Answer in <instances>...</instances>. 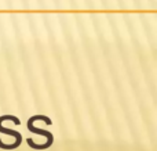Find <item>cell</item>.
I'll use <instances>...</instances> for the list:
<instances>
[{
	"instance_id": "6da1fadb",
	"label": "cell",
	"mask_w": 157,
	"mask_h": 151,
	"mask_svg": "<svg viewBox=\"0 0 157 151\" xmlns=\"http://www.w3.org/2000/svg\"><path fill=\"white\" fill-rule=\"evenodd\" d=\"M33 118H29V121H28V129L30 130L32 133H37V135H43V136H46L47 139H48V141H54V136L51 135L50 132H47V130H44V129H39V128H35L33 126Z\"/></svg>"
},
{
	"instance_id": "7a4b0ae2",
	"label": "cell",
	"mask_w": 157,
	"mask_h": 151,
	"mask_svg": "<svg viewBox=\"0 0 157 151\" xmlns=\"http://www.w3.org/2000/svg\"><path fill=\"white\" fill-rule=\"evenodd\" d=\"M0 133L11 135V136H14V137L17 139V143H19V144L22 143V136H21V133L15 132V130H13V129H8V128H3V126H2V124H0Z\"/></svg>"
}]
</instances>
